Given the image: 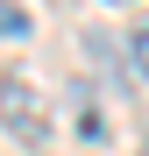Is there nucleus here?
<instances>
[{
  "instance_id": "1",
  "label": "nucleus",
  "mask_w": 149,
  "mask_h": 156,
  "mask_svg": "<svg viewBox=\"0 0 149 156\" xmlns=\"http://www.w3.org/2000/svg\"><path fill=\"white\" fill-rule=\"evenodd\" d=\"M0 128L21 142V149H43L50 142V99L29 71H0Z\"/></svg>"
},
{
  "instance_id": "4",
  "label": "nucleus",
  "mask_w": 149,
  "mask_h": 156,
  "mask_svg": "<svg viewBox=\"0 0 149 156\" xmlns=\"http://www.w3.org/2000/svg\"><path fill=\"white\" fill-rule=\"evenodd\" d=\"M29 29H36V21H29V7H21V0H0V36L14 43V36H29Z\"/></svg>"
},
{
  "instance_id": "3",
  "label": "nucleus",
  "mask_w": 149,
  "mask_h": 156,
  "mask_svg": "<svg viewBox=\"0 0 149 156\" xmlns=\"http://www.w3.org/2000/svg\"><path fill=\"white\" fill-rule=\"evenodd\" d=\"M128 64H135V78H149V14L128 29Z\"/></svg>"
},
{
  "instance_id": "2",
  "label": "nucleus",
  "mask_w": 149,
  "mask_h": 156,
  "mask_svg": "<svg viewBox=\"0 0 149 156\" xmlns=\"http://www.w3.org/2000/svg\"><path fill=\"white\" fill-rule=\"evenodd\" d=\"M78 135H85V142H107V114L85 99V85H78Z\"/></svg>"
}]
</instances>
